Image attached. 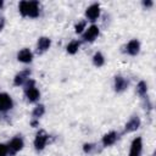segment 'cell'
Wrapping results in <instances>:
<instances>
[{"label": "cell", "mask_w": 156, "mask_h": 156, "mask_svg": "<svg viewBox=\"0 0 156 156\" xmlns=\"http://www.w3.org/2000/svg\"><path fill=\"white\" fill-rule=\"evenodd\" d=\"M38 124H39V119H34V118H33V119L30 121V126H32V127L35 128V127H38Z\"/></svg>", "instance_id": "obj_25"}, {"label": "cell", "mask_w": 156, "mask_h": 156, "mask_svg": "<svg viewBox=\"0 0 156 156\" xmlns=\"http://www.w3.org/2000/svg\"><path fill=\"white\" fill-rule=\"evenodd\" d=\"M146 93H147V84H146V82L140 80L136 84V94L139 96H141V98H145L146 96Z\"/></svg>", "instance_id": "obj_16"}, {"label": "cell", "mask_w": 156, "mask_h": 156, "mask_svg": "<svg viewBox=\"0 0 156 156\" xmlns=\"http://www.w3.org/2000/svg\"><path fill=\"white\" fill-rule=\"evenodd\" d=\"M2 6H4V1H2V0H0V10L2 9Z\"/></svg>", "instance_id": "obj_26"}, {"label": "cell", "mask_w": 156, "mask_h": 156, "mask_svg": "<svg viewBox=\"0 0 156 156\" xmlns=\"http://www.w3.org/2000/svg\"><path fill=\"white\" fill-rule=\"evenodd\" d=\"M85 27H87V21H85V20L79 21V22H78V23L74 26V32H76L77 34H82V33L84 32Z\"/></svg>", "instance_id": "obj_20"}, {"label": "cell", "mask_w": 156, "mask_h": 156, "mask_svg": "<svg viewBox=\"0 0 156 156\" xmlns=\"http://www.w3.org/2000/svg\"><path fill=\"white\" fill-rule=\"evenodd\" d=\"M44 113H45V106L40 104V105H37V106L34 107V110H33V112H32V116H33L34 119H39Z\"/></svg>", "instance_id": "obj_19"}, {"label": "cell", "mask_w": 156, "mask_h": 156, "mask_svg": "<svg viewBox=\"0 0 156 156\" xmlns=\"http://www.w3.org/2000/svg\"><path fill=\"white\" fill-rule=\"evenodd\" d=\"M17 60L20 62H22V63H30L33 61V54H32V51L29 49L24 48V49H22V50L18 51Z\"/></svg>", "instance_id": "obj_12"}, {"label": "cell", "mask_w": 156, "mask_h": 156, "mask_svg": "<svg viewBox=\"0 0 156 156\" xmlns=\"http://www.w3.org/2000/svg\"><path fill=\"white\" fill-rule=\"evenodd\" d=\"M117 138H118V134L116 133V132H110V133H106L104 136H102V145L105 146V147H107V146H111V145H113L115 143H116V140H117Z\"/></svg>", "instance_id": "obj_15"}, {"label": "cell", "mask_w": 156, "mask_h": 156, "mask_svg": "<svg viewBox=\"0 0 156 156\" xmlns=\"http://www.w3.org/2000/svg\"><path fill=\"white\" fill-rule=\"evenodd\" d=\"M23 146H24V143H23V139L20 136V135H17V136H15V138H12L11 140H10V143L7 144V149H9V154L10 155H15L16 152H18V151H21L22 149H23Z\"/></svg>", "instance_id": "obj_4"}, {"label": "cell", "mask_w": 156, "mask_h": 156, "mask_svg": "<svg viewBox=\"0 0 156 156\" xmlns=\"http://www.w3.org/2000/svg\"><path fill=\"white\" fill-rule=\"evenodd\" d=\"M143 151V139L140 136H136L133 139L130 144V150L128 156H140Z\"/></svg>", "instance_id": "obj_8"}, {"label": "cell", "mask_w": 156, "mask_h": 156, "mask_svg": "<svg viewBox=\"0 0 156 156\" xmlns=\"http://www.w3.org/2000/svg\"><path fill=\"white\" fill-rule=\"evenodd\" d=\"M4 27H5V17L0 15V32L4 29Z\"/></svg>", "instance_id": "obj_24"}, {"label": "cell", "mask_w": 156, "mask_h": 156, "mask_svg": "<svg viewBox=\"0 0 156 156\" xmlns=\"http://www.w3.org/2000/svg\"><path fill=\"white\" fill-rule=\"evenodd\" d=\"M126 51H127V54L130 55V56L138 55L139 51H140V43H139V40H138V39H132V40H129L128 44H127V46H126Z\"/></svg>", "instance_id": "obj_11"}, {"label": "cell", "mask_w": 156, "mask_h": 156, "mask_svg": "<svg viewBox=\"0 0 156 156\" xmlns=\"http://www.w3.org/2000/svg\"><path fill=\"white\" fill-rule=\"evenodd\" d=\"M18 11L21 16L23 17H30V18H37L40 13L39 10V1L37 0H22L18 4Z\"/></svg>", "instance_id": "obj_1"}, {"label": "cell", "mask_w": 156, "mask_h": 156, "mask_svg": "<svg viewBox=\"0 0 156 156\" xmlns=\"http://www.w3.org/2000/svg\"><path fill=\"white\" fill-rule=\"evenodd\" d=\"M50 45H51V39L50 38H48V37H40L38 39V43H37V51H38V54H43L46 50H49Z\"/></svg>", "instance_id": "obj_13"}, {"label": "cell", "mask_w": 156, "mask_h": 156, "mask_svg": "<svg viewBox=\"0 0 156 156\" xmlns=\"http://www.w3.org/2000/svg\"><path fill=\"white\" fill-rule=\"evenodd\" d=\"M93 63H94V66H96V67L104 66V63H105V57H104V55H102L100 51H98V52L94 54V56H93Z\"/></svg>", "instance_id": "obj_18"}, {"label": "cell", "mask_w": 156, "mask_h": 156, "mask_svg": "<svg viewBox=\"0 0 156 156\" xmlns=\"http://www.w3.org/2000/svg\"><path fill=\"white\" fill-rule=\"evenodd\" d=\"M13 107V100L7 93H0V112H6Z\"/></svg>", "instance_id": "obj_6"}, {"label": "cell", "mask_w": 156, "mask_h": 156, "mask_svg": "<svg viewBox=\"0 0 156 156\" xmlns=\"http://www.w3.org/2000/svg\"><path fill=\"white\" fill-rule=\"evenodd\" d=\"M99 27L95 24H91L90 27H88V29L83 33V40L88 41V43H93L98 37H99Z\"/></svg>", "instance_id": "obj_7"}, {"label": "cell", "mask_w": 156, "mask_h": 156, "mask_svg": "<svg viewBox=\"0 0 156 156\" xmlns=\"http://www.w3.org/2000/svg\"><path fill=\"white\" fill-rule=\"evenodd\" d=\"M141 124V121L138 116H132L130 119L126 123L124 126V133H132V132H135Z\"/></svg>", "instance_id": "obj_10"}, {"label": "cell", "mask_w": 156, "mask_h": 156, "mask_svg": "<svg viewBox=\"0 0 156 156\" xmlns=\"http://www.w3.org/2000/svg\"><path fill=\"white\" fill-rule=\"evenodd\" d=\"M24 94L29 102H35L40 98V91L35 88V82L30 78L24 83Z\"/></svg>", "instance_id": "obj_2"}, {"label": "cell", "mask_w": 156, "mask_h": 156, "mask_svg": "<svg viewBox=\"0 0 156 156\" xmlns=\"http://www.w3.org/2000/svg\"><path fill=\"white\" fill-rule=\"evenodd\" d=\"M7 155H9L7 145H5V144H0V156H7Z\"/></svg>", "instance_id": "obj_22"}, {"label": "cell", "mask_w": 156, "mask_h": 156, "mask_svg": "<svg viewBox=\"0 0 156 156\" xmlns=\"http://www.w3.org/2000/svg\"><path fill=\"white\" fill-rule=\"evenodd\" d=\"M143 6L144 7H146V9H150V7H152L154 6V2L151 1V0H143Z\"/></svg>", "instance_id": "obj_23"}, {"label": "cell", "mask_w": 156, "mask_h": 156, "mask_svg": "<svg viewBox=\"0 0 156 156\" xmlns=\"http://www.w3.org/2000/svg\"><path fill=\"white\" fill-rule=\"evenodd\" d=\"M79 46H80V41H78V40H72V41L67 45L66 50H67V52H68L69 55H74V54L78 51Z\"/></svg>", "instance_id": "obj_17"}, {"label": "cell", "mask_w": 156, "mask_h": 156, "mask_svg": "<svg viewBox=\"0 0 156 156\" xmlns=\"http://www.w3.org/2000/svg\"><path fill=\"white\" fill-rule=\"evenodd\" d=\"M95 147V145L94 144H90V143H85L84 145H83V151L85 152V154H90L91 151H93V149Z\"/></svg>", "instance_id": "obj_21"}, {"label": "cell", "mask_w": 156, "mask_h": 156, "mask_svg": "<svg viewBox=\"0 0 156 156\" xmlns=\"http://www.w3.org/2000/svg\"><path fill=\"white\" fill-rule=\"evenodd\" d=\"M99 16H100V5L98 2L91 4L90 6L87 7V10H85V17H87L88 21L94 22V21H96L99 18Z\"/></svg>", "instance_id": "obj_5"}, {"label": "cell", "mask_w": 156, "mask_h": 156, "mask_svg": "<svg viewBox=\"0 0 156 156\" xmlns=\"http://www.w3.org/2000/svg\"><path fill=\"white\" fill-rule=\"evenodd\" d=\"M29 76H30V69L29 68H26L23 71H21L20 73H17L13 78V84L16 87H20V85H23L28 79H29Z\"/></svg>", "instance_id": "obj_9"}, {"label": "cell", "mask_w": 156, "mask_h": 156, "mask_svg": "<svg viewBox=\"0 0 156 156\" xmlns=\"http://www.w3.org/2000/svg\"><path fill=\"white\" fill-rule=\"evenodd\" d=\"M113 87H115V91L116 93H122L128 88V80L122 76H116Z\"/></svg>", "instance_id": "obj_14"}, {"label": "cell", "mask_w": 156, "mask_h": 156, "mask_svg": "<svg viewBox=\"0 0 156 156\" xmlns=\"http://www.w3.org/2000/svg\"><path fill=\"white\" fill-rule=\"evenodd\" d=\"M48 140H49V135L46 134L45 130L40 129V130L35 134V138H34V147H35V150H38V151L44 150L45 146H46Z\"/></svg>", "instance_id": "obj_3"}]
</instances>
